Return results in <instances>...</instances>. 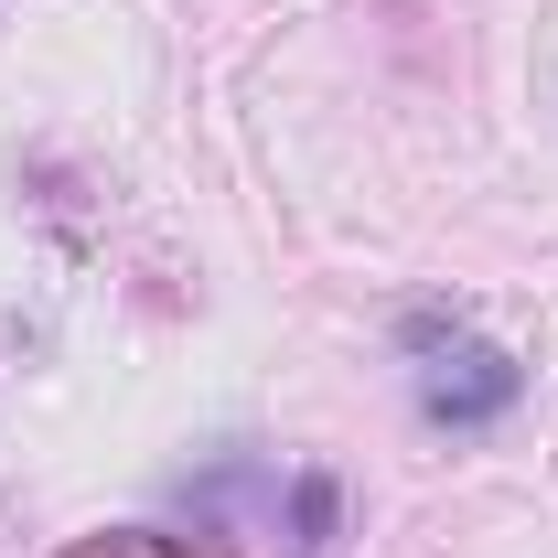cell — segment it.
Instances as JSON below:
<instances>
[{
    "label": "cell",
    "mask_w": 558,
    "mask_h": 558,
    "mask_svg": "<svg viewBox=\"0 0 558 558\" xmlns=\"http://www.w3.org/2000/svg\"><path fill=\"white\" fill-rule=\"evenodd\" d=\"M150 558H215L205 537H194V548H183V537H150Z\"/></svg>",
    "instance_id": "3"
},
{
    "label": "cell",
    "mask_w": 558,
    "mask_h": 558,
    "mask_svg": "<svg viewBox=\"0 0 558 558\" xmlns=\"http://www.w3.org/2000/svg\"><path fill=\"white\" fill-rule=\"evenodd\" d=\"M269 526H279L290 558H323L333 537H344V484H333V473H290L279 505H269Z\"/></svg>",
    "instance_id": "2"
},
{
    "label": "cell",
    "mask_w": 558,
    "mask_h": 558,
    "mask_svg": "<svg viewBox=\"0 0 558 558\" xmlns=\"http://www.w3.org/2000/svg\"><path fill=\"white\" fill-rule=\"evenodd\" d=\"M515 398H526V365L505 344H484L473 323H451L418 354V418L429 429H494V418H515Z\"/></svg>",
    "instance_id": "1"
}]
</instances>
